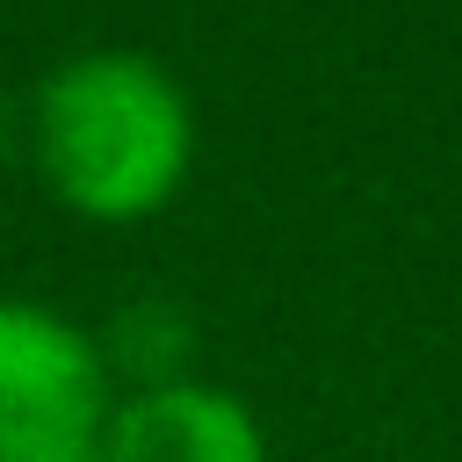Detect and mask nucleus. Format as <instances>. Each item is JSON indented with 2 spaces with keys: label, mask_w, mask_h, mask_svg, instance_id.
Returning a JSON list of instances; mask_svg holds the SVG:
<instances>
[{
  "label": "nucleus",
  "mask_w": 462,
  "mask_h": 462,
  "mask_svg": "<svg viewBox=\"0 0 462 462\" xmlns=\"http://www.w3.org/2000/svg\"><path fill=\"white\" fill-rule=\"evenodd\" d=\"M94 462H101V455H94Z\"/></svg>",
  "instance_id": "4"
},
{
  "label": "nucleus",
  "mask_w": 462,
  "mask_h": 462,
  "mask_svg": "<svg viewBox=\"0 0 462 462\" xmlns=\"http://www.w3.org/2000/svg\"><path fill=\"white\" fill-rule=\"evenodd\" d=\"M36 173L79 217H152L195 159V116L144 51H79L36 87Z\"/></svg>",
  "instance_id": "1"
},
{
  "label": "nucleus",
  "mask_w": 462,
  "mask_h": 462,
  "mask_svg": "<svg viewBox=\"0 0 462 462\" xmlns=\"http://www.w3.org/2000/svg\"><path fill=\"white\" fill-rule=\"evenodd\" d=\"M101 462H267L260 419L209 383H144L108 411Z\"/></svg>",
  "instance_id": "3"
},
{
  "label": "nucleus",
  "mask_w": 462,
  "mask_h": 462,
  "mask_svg": "<svg viewBox=\"0 0 462 462\" xmlns=\"http://www.w3.org/2000/svg\"><path fill=\"white\" fill-rule=\"evenodd\" d=\"M108 354L58 310L0 303V462H94Z\"/></svg>",
  "instance_id": "2"
}]
</instances>
